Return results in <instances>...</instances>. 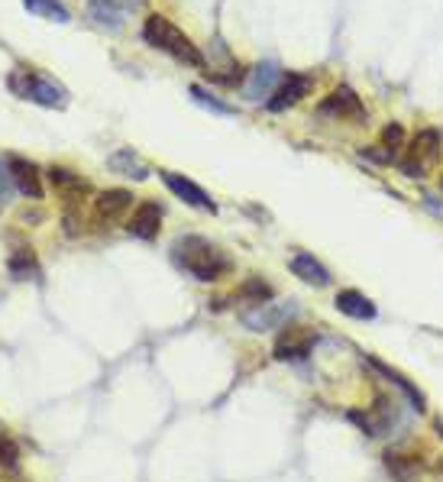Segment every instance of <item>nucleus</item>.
<instances>
[{
	"instance_id": "nucleus-1",
	"label": "nucleus",
	"mask_w": 443,
	"mask_h": 482,
	"mask_svg": "<svg viewBox=\"0 0 443 482\" xmlns=\"http://www.w3.org/2000/svg\"><path fill=\"white\" fill-rule=\"evenodd\" d=\"M172 256L198 282H221L223 276L233 272V259L204 237H178L172 246Z\"/></svg>"
},
{
	"instance_id": "nucleus-2",
	"label": "nucleus",
	"mask_w": 443,
	"mask_h": 482,
	"mask_svg": "<svg viewBox=\"0 0 443 482\" xmlns=\"http://www.w3.org/2000/svg\"><path fill=\"white\" fill-rule=\"evenodd\" d=\"M143 40L149 42L152 49H158V52H168L175 62L191 65V68H204V56H201V49L194 46L188 32L178 30V26H175L168 16H162V14L146 16Z\"/></svg>"
},
{
	"instance_id": "nucleus-3",
	"label": "nucleus",
	"mask_w": 443,
	"mask_h": 482,
	"mask_svg": "<svg viewBox=\"0 0 443 482\" xmlns=\"http://www.w3.org/2000/svg\"><path fill=\"white\" fill-rule=\"evenodd\" d=\"M7 87L14 91L16 97H23V101L40 104V107H65L68 95H65V87L59 81L46 78L40 75L36 68H16L7 75Z\"/></svg>"
},
{
	"instance_id": "nucleus-4",
	"label": "nucleus",
	"mask_w": 443,
	"mask_h": 482,
	"mask_svg": "<svg viewBox=\"0 0 443 482\" xmlns=\"http://www.w3.org/2000/svg\"><path fill=\"white\" fill-rule=\"evenodd\" d=\"M440 152H443V133L434 127H424L411 136L404 156L398 159V168H402L408 178H428L430 168L440 162Z\"/></svg>"
},
{
	"instance_id": "nucleus-5",
	"label": "nucleus",
	"mask_w": 443,
	"mask_h": 482,
	"mask_svg": "<svg viewBox=\"0 0 443 482\" xmlns=\"http://www.w3.org/2000/svg\"><path fill=\"white\" fill-rule=\"evenodd\" d=\"M349 421H357V424L363 427V434L382 437V434H392V431L402 424V408H398V402H392V398L379 396L369 412H349Z\"/></svg>"
},
{
	"instance_id": "nucleus-6",
	"label": "nucleus",
	"mask_w": 443,
	"mask_h": 482,
	"mask_svg": "<svg viewBox=\"0 0 443 482\" xmlns=\"http://www.w3.org/2000/svg\"><path fill=\"white\" fill-rule=\"evenodd\" d=\"M298 317V305L294 301H266L256 311L243 314V324L256 333L278 331V327H292V321Z\"/></svg>"
},
{
	"instance_id": "nucleus-7",
	"label": "nucleus",
	"mask_w": 443,
	"mask_h": 482,
	"mask_svg": "<svg viewBox=\"0 0 443 482\" xmlns=\"http://www.w3.org/2000/svg\"><path fill=\"white\" fill-rule=\"evenodd\" d=\"M317 114L321 117H333V120H366L369 114H366L363 101H359V95L353 91V87L340 85V87H333L330 95L324 97V101L317 104Z\"/></svg>"
},
{
	"instance_id": "nucleus-8",
	"label": "nucleus",
	"mask_w": 443,
	"mask_h": 482,
	"mask_svg": "<svg viewBox=\"0 0 443 482\" xmlns=\"http://www.w3.org/2000/svg\"><path fill=\"white\" fill-rule=\"evenodd\" d=\"M311 75H301V71H288V75H282V81H278V87L272 91V97L266 101V107L269 111H288V107H294L298 101H304V95L311 91Z\"/></svg>"
},
{
	"instance_id": "nucleus-9",
	"label": "nucleus",
	"mask_w": 443,
	"mask_h": 482,
	"mask_svg": "<svg viewBox=\"0 0 443 482\" xmlns=\"http://www.w3.org/2000/svg\"><path fill=\"white\" fill-rule=\"evenodd\" d=\"M158 175H162L166 188L172 191L178 201H185V205H191V207H198V211L217 214L214 198H211V195H207L198 182H191V178H185V175H178V172H158Z\"/></svg>"
},
{
	"instance_id": "nucleus-10",
	"label": "nucleus",
	"mask_w": 443,
	"mask_h": 482,
	"mask_svg": "<svg viewBox=\"0 0 443 482\" xmlns=\"http://www.w3.org/2000/svg\"><path fill=\"white\" fill-rule=\"evenodd\" d=\"M314 343H317V333L314 331L292 324V327H285V333H282V337H278L276 359H304V356L314 350Z\"/></svg>"
},
{
	"instance_id": "nucleus-11",
	"label": "nucleus",
	"mask_w": 443,
	"mask_h": 482,
	"mask_svg": "<svg viewBox=\"0 0 443 482\" xmlns=\"http://www.w3.org/2000/svg\"><path fill=\"white\" fill-rule=\"evenodd\" d=\"M136 7H140V0H87L91 16L101 26H107V30H120Z\"/></svg>"
},
{
	"instance_id": "nucleus-12",
	"label": "nucleus",
	"mask_w": 443,
	"mask_h": 482,
	"mask_svg": "<svg viewBox=\"0 0 443 482\" xmlns=\"http://www.w3.org/2000/svg\"><path fill=\"white\" fill-rule=\"evenodd\" d=\"M158 227H162V205H158V201H143V205L133 211V217L127 221L130 237H136V240H156Z\"/></svg>"
},
{
	"instance_id": "nucleus-13",
	"label": "nucleus",
	"mask_w": 443,
	"mask_h": 482,
	"mask_svg": "<svg viewBox=\"0 0 443 482\" xmlns=\"http://www.w3.org/2000/svg\"><path fill=\"white\" fill-rule=\"evenodd\" d=\"M7 168H10V178H14L16 191L26 195V198L40 201L42 198V178H40V168L26 162L20 156H7Z\"/></svg>"
},
{
	"instance_id": "nucleus-14",
	"label": "nucleus",
	"mask_w": 443,
	"mask_h": 482,
	"mask_svg": "<svg viewBox=\"0 0 443 482\" xmlns=\"http://www.w3.org/2000/svg\"><path fill=\"white\" fill-rule=\"evenodd\" d=\"M278 81H282V71H278L276 62H266V65H256V68H249V81L243 85V95L249 97V101H269L272 91L278 87Z\"/></svg>"
},
{
	"instance_id": "nucleus-15",
	"label": "nucleus",
	"mask_w": 443,
	"mask_h": 482,
	"mask_svg": "<svg viewBox=\"0 0 443 482\" xmlns=\"http://www.w3.org/2000/svg\"><path fill=\"white\" fill-rule=\"evenodd\" d=\"M366 363H369L372 369L379 372V376H385V379L392 382V386H398V388H402V396L408 398V402H411V408H414V412H418V414H424V412H428V398H424V392H420V388L414 386V382H408V379H404L402 372H398V369H392V366H388V363H382V359H375V356H366Z\"/></svg>"
},
{
	"instance_id": "nucleus-16",
	"label": "nucleus",
	"mask_w": 443,
	"mask_h": 482,
	"mask_svg": "<svg viewBox=\"0 0 443 482\" xmlns=\"http://www.w3.org/2000/svg\"><path fill=\"white\" fill-rule=\"evenodd\" d=\"M288 266H292V272L301 278V282L314 285V288H327V285L333 282L324 262H321V259H314V256H311V253H294Z\"/></svg>"
},
{
	"instance_id": "nucleus-17",
	"label": "nucleus",
	"mask_w": 443,
	"mask_h": 482,
	"mask_svg": "<svg viewBox=\"0 0 443 482\" xmlns=\"http://www.w3.org/2000/svg\"><path fill=\"white\" fill-rule=\"evenodd\" d=\"M133 207V195L127 188H111V191H101L95 201V211L101 221H117L123 214Z\"/></svg>"
},
{
	"instance_id": "nucleus-18",
	"label": "nucleus",
	"mask_w": 443,
	"mask_h": 482,
	"mask_svg": "<svg viewBox=\"0 0 443 482\" xmlns=\"http://www.w3.org/2000/svg\"><path fill=\"white\" fill-rule=\"evenodd\" d=\"M49 182L56 185V191L65 201L81 198L87 191V178H81L78 172H72V168H65V166H49Z\"/></svg>"
},
{
	"instance_id": "nucleus-19",
	"label": "nucleus",
	"mask_w": 443,
	"mask_h": 482,
	"mask_svg": "<svg viewBox=\"0 0 443 482\" xmlns=\"http://www.w3.org/2000/svg\"><path fill=\"white\" fill-rule=\"evenodd\" d=\"M333 305H337V311H340V314L357 317V321H372V317H375V305H372L363 292H357V288H347V292H340L337 298H333Z\"/></svg>"
},
{
	"instance_id": "nucleus-20",
	"label": "nucleus",
	"mask_w": 443,
	"mask_h": 482,
	"mask_svg": "<svg viewBox=\"0 0 443 482\" xmlns=\"http://www.w3.org/2000/svg\"><path fill=\"white\" fill-rule=\"evenodd\" d=\"M382 463H385V473L395 482H414V476L420 473V459L411 457V453L388 450L385 457H382Z\"/></svg>"
},
{
	"instance_id": "nucleus-21",
	"label": "nucleus",
	"mask_w": 443,
	"mask_h": 482,
	"mask_svg": "<svg viewBox=\"0 0 443 482\" xmlns=\"http://www.w3.org/2000/svg\"><path fill=\"white\" fill-rule=\"evenodd\" d=\"M379 146L388 159L402 156V152L408 150V133H404L402 123H385V130H382V136H379Z\"/></svg>"
},
{
	"instance_id": "nucleus-22",
	"label": "nucleus",
	"mask_w": 443,
	"mask_h": 482,
	"mask_svg": "<svg viewBox=\"0 0 443 482\" xmlns=\"http://www.w3.org/2000/svg\"><path fill=\"white\" fill-rule=\"evenodd\" d=\"M111 168H117L120 175H130V178H140L143 182L146 175H149V168L140 162V156H136L133 150H120L111 156Z\"/></svg>"
},
{
	"instance_id": "nucleus-23",
	"label": "nucleus",
	"mask_w": 443,
	"mask_h": 482,
	"mask_svg": "<svg viewBox=\"0 0 443 482\" xmlns=\"http://www.w3.org/2000/svg\"><path fill=\"white\" fill-rule=\"evenodd\" d=\"M272 295H276V288H272L269 282H262L259 276L246 278V282L240 285V298L256 301V305H266V301H272Z\"/></svg>"
},
{
	"instance_id": "nucleus-24",
	"label": "nucleus",
	"mask_w": 443,
	"mask_h": 482,
	"mask_svg": "<svg viewBox=\"0 0 443 482\" xmlns=\"http://www.w3.org/2000/svg\"><path fill=\"white\" fill-rule=\"evenodd\" d=\"M23 7L32 16H46V20H56V23H68V10L59 7L56 0H23Z\"/></svg>"
},
{
	"instance_id": "nucleus-25",
	"label": "nucleus",
	"mask_w": 443,
	"mask_h": 482,
	"mask_svg": "<svg viewBox=\"0 0 443 482\" xmlns=\"http://www.w3.org/2000/svg\"><path fill=\"white\" fill-rule=\"evenodd\" d=\"M191 97H194V101H198L201 107H207L211 114H221V117H230V114H233V107H230V104L217 101L214 95H207V91H204L201 85H191Z\"/></svg>"
},
{
	"instance_id": "nucleus-26",
	"label": "nucleus",
	"mask_w": 443,
	"mask_h": 482,
	"mask_svg": "<svg viewBox=\"0 0 443 482\" xmlns=\"http://www.w3.org/2000/svg\"><path fill=\"white\" fill-rule=\"evenodd\" d=\"M0 467L4 469H16L20 467V450L10 437H0Z\"/></svg>"
},
{
	"instance_id": "nucleus-27",
	"label": "nucleus",
	"mask_w": 443,
	"mask_h": 482,
	"mask_svg": "<svg viewBox=\"0 0 443 482\" xmlns=\"http://www.w3.org/2000/svg\"><path fill=\"white\" fill-rule=\"evenodd\" d=\"M14 191H16V185H14V178H10V168H7V162L0 159V205H7Z\"/></svg>"
}]
</instances>
